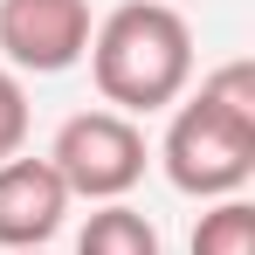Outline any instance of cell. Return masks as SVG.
<instances>
[{"label":"cell","instance_id":"cell-4","mask_svg":"<svg viewBox=\"0 0 255 255\" xmlns=\"http://www.w3.org/2000/svg\"><path fill=\"white\" fill-rule=\"evenodd\" d=\"M90 0H0V55L14 76H62L90 55Z\"/></svg>","mask_w":255,"mask_h":255},{"label":"cell","instance_id":"cell-1","mask_svg":"<svg viewBox=\"0 0 255 255\" xmlns=\"http://www.w3.org/2000/svg\"><path fill=\"white\" fill-rule=\"evenodd\" d=\"M90 76L118 118L172 111L193 83V28L172 0H125L90 28Z\"/></svg>","mask_w":255,"mask_h":255},{"label":"cell","instance_id":"cell-3","mask_svg":"<svg viewBox=\"0 0 255 255\" xmlns=\"http://www.w3.org/2000/svg\"><path fill=\"white\" fill-rule=\"evenodd\" d=\"M48 166L69 186V200L111 207V200H125L131 186L145 179V131L131 125V118H118V111H76V118H62V131H55Z\"/></svg>","mask_w":255,"mask_h":255},{"label":"cell","instance_id":"cell-2","mask_svg":"<svg viewBox=\"0 0 255 255\" xmlns=\"http://www.w3.org/2000/svg\"><path fill=\"white\" fill-rule=\"evenodd\" d=\"M159 159H166V179L179 193H193V200H235L249 186V172H255V118L221 111L214 97H193V104L172 111Z\"/></svg>","mask_w":255,"mask_h":255},{"label":"cell","instance_id":"cell-8","mask_svg":"<svg viewBox=\"0 0 255 255\" xmlns=\"http://www.w3.org/2000/svg\"><path fill=\"white\" fill-rule=\"evenodd\" d=\"M28 145V90L14 69H0V159H14Z\"/></svg>","mask_w":255,"mask_h":255},{"label":"cell","instance_id":"cell-6","mask_svg":"<svg viewBox=\"0 0 255 255\" xmlns=\"http://www.w3.org/2000/svg\"><path fill=\"white\" fill-rule=\"evenodd\" d=\"M76 255H166V249H159V228H152L138 207L111 200V207H97V214L83 221Z\"/></svg>","mask_w":255,"mask_h":255},{"label":"cell","instance_id":"cell-9","mask_svg":"<svg viewBox=\"0 0 255 255\" xmlns=\"http://www.w3.org/2000/svg\"><path fill=\"white\" fill-rule=\"evenodd\" d=\"M28 255H42V249H28Z\"/></svg>","mask_w":255,"mask_h":255},{"label":"cell","instance_id":"cell-5","mask_svg":"<svg viewBox=\"0 0 255 255\" xmlns=\"http://www.w3.org/2000/svg\"><path fill=\"white\" fill-rule=\"evenodd\" d=\"M69 221V186L55 179L48 159H0V249L7 255H28L48 249Z\"/></svg>","mask_w":255,"mask_h":255},{"label":"cell","instance_id":"cell-7","mask_svg":"<svg viewBox=\"0 0 255 255\" xmlns=\"http://www.w3.org/2000/svg\"><path fill=\"white\" fill-rule=\"evenodd\" d=\"M193 255H255V207L235 193V200H214L193 228Z\"/></svg>","mask_w":255,"mask_h":255}]
</instances>
